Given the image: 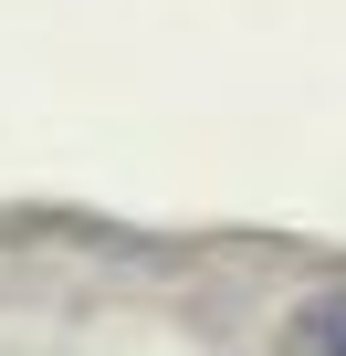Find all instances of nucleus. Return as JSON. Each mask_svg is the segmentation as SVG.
I'll use <instances>...</instances> for the list:
<instances>
[{
  "instance_id": "obj_1",
  "label": "nucleus",
  "mask_w": 346,
  "mask_h": 356,
  "mask_svg": "<svg viewBox=\"0 0 346 356\" xmlns=\"http://www.w3.org/2000/svg\"><path fill=\"white\" fill-rule=\"evenodd\" d=\"M283 356H346V293H315V304H294V325H283Z\"/></svg>"
}]
</instances>
